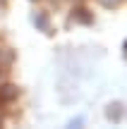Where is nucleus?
Instances as JSON below:
<instances>
[{"mask_svg": "<svg viewBox=\"0 0 127 129\" xmlns=\"http://www.w3.org/2000/svg\"><path fill=\"white\" fill-rule=\"evenodd\" d=\"M122 115H125L122 103H110V105L106 108V117H108V120H113V122H120V120H122Z\"/></svg>", "mask_w": 127, "mask_h": 129, "instance_id": "obj_2", "label": "nucleus"}, {"mask_svg": "<svg viewBox=\"0 0 127 129\" xmlns=\"http://www.w3.org/2000/svg\"><path fill=\"white\" fill-rule=\"evenodd\" d=\"M31 22L36 24V29H41L43 34H53V31H50V19H48L46 12H34Z\"/></svg>", "mask_w": 127, "mask_h": 129, "instance_id": "obj_1", "label": "nucleus"}, {"mask_svg": "<svg viewBox=\"0 0 127 129\" xmlns=\"http://www.w3.org/2000/svg\"><path fill=\"white\" fill-rule=\"evenodd\" d=\"M101 5H103V7H118L120 3H122V0H98Z\"/></svg>", "mask_w": 127, "mask_h": 129, "instance_id": "obj_6", "label": "nucleus"}, {"mask_svg": "<svg viewBox=\"0 0 127 129\" xmlns=\"http://www.w3.org/2000/svg\"><path fill=\"white\" fill-rule=\"evenodd\" d=\"M3 77H5V69H3V67H0V81H3Z\"/></svg>", "mask_w": 127, "mask_h": 129, "instance_id": "obj_8", "label": "nucleus"}, {"mask_svg": "<svg viewBox=\"0 0 127 129\" xmlns=\"http://www.w3.org/2000/svg\"><path fill=\"white\" fill-rule=\"evenodd\" d=\"M125 53H127V41H125Z\"/></svg>", "mask_w": 127, "mask_h": 129, "instance_id": "obj_9", "label": "nucleus"}, {"mask_svg": "<svg viewBox=\"0 0 127 129\" xmlns=\"http://www.w3.org/2000/svg\"><path fill=\"white\" fill-rule=\"evenodd\" d=\"M84 124V117H74V120H70V127H82Z\"/></svg>", "mask_w": 127, "mask_h": 129, "instance_id": "obj_7", "label": "nucleus"}, {"mask_svg": "<svg viewBox=\"0 0 127 129\" xmlns=\"http://www.w3.org/2000/svg\"><path fill=\"white\" fill-rule=\"evenodd\" d=\"M72 19L79 22V24H91V22H94V17L89 14V10H84V7H77L74 14H72Z\"/></svg>", "mask_w": 127, "mask_h": 129, "instance_id": "obj_4", "label": "nucleus"}, {"mask_svg": "<svg viewBox=\"0 0 127 129\" xmlns=\"http://www.w3.org/2000/svg\"><path fill=\"white\" fill-rule=\"evenodd\" d=\"M14 62V50L10 48H0V67H10Z\"/></svg>", "mask_w": 127, "mask_h": 129, "instance_id": "obj_5", "label": "nucleus"}, {"mask_svg": "<svg viewBox=\"0 0 127 129\" xmlns=\"http://www.w3.org/2000/svg\"><path fill=\"white\" fill-rule=\"evenodd\" d=\"M17 86H12V84H3L0 86V101H5V103H10V101H14L17 98Z\"/></svg>", "mask_w": 127, "mask_h": 129, "instance_id": "obj_3", "label": "nucleus"}]
</instances>
